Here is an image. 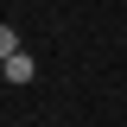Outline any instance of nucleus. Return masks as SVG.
Segmentation results:
<instances>
[{
	"label": "nucleus",
	"mask_w": 127,
	"mask_h": 127,
	"mask_svg": "<svg viewBox=\"0 0 127 127\" xmlns=\"http://www.w3.org/2000/svg\"><path fill=\"white\" fill-rule=\"evenodd\" d=\"M0 76H6V83H32V76H38V64H32L26 51H13V57L0 64Z\"/></svg>",
	"instance_id": "nucleus-1"
},
{
	"label": "nucleus",
	"mask_w": 127,
	"mask_h": 127,
	"mask_svg": "<svg viewBox=\"0 0 127 127\" xmlns=\"http://www.w3.org/2000/svg\"><path fill=\"white\" fill-rule=\"evenodd\" d=\"M13 51H19V32H13V26H0V64L13 57Z\"/></svg>",
	"instance_id": "nucleus-2"
}]
</instances>
